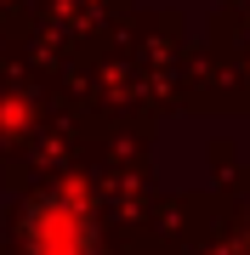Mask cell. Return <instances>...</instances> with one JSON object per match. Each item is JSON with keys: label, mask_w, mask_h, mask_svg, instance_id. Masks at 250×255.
<instances>
[{"label": "cell", "mask_w": 250, "mask_h": 255, "mask_svg": "<svg viewBox=\"0 0 250 255\" xmlns=\"http://www.w3.org/2000/svg\"><path fill=\"white\" fill-rule=\"evenodd\" d=\"M28 250L34 255H85L91 250V227L74 204L63 199H40L28 210Z\"/></svg>", "instance_id": "6da1fadb"}]
</instances>
